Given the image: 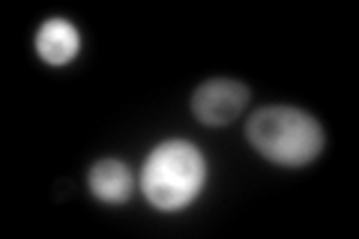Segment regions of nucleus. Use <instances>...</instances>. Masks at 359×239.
Here are the masks:
<instances>
[{"instance_id":"nucleus-1","label":"nucleus","mask_w":359,"mask_h":239,"mask_svg":"<svg viewBox=\"0 0 359 239\" xmlns=\"http://www.w3.org/2000/svg\"><path fill=\"white\" fill-rule=\"evenodd\" d=\"M245 135L257 153L282 168H302L314 162L323 150L320 123L299 108L269 105L255 111Z\"/></svg>"},{"instance_id":"nucleus-2","label":"nucleus","mask_w":359,"mask_h":239,"mask_svg":"<svg viewBox=\"0 0 359 239\" xmlns=\"http://www.w3.org/2000/svg\"><path fill=\"white\" fill-rule=\"evenodd\" d=\"M207 168L192 144L165 141L150 153L141 174V189L156 210H180L192 200L204 186Z\"/></svg>"},{"instance_id":"nucleus-3","label":"nucleus","mask_w":359,"mask_h":239,"mask_svg":"<svg viewBox=\"0 0 359 239\" xmlns=\"http://www.w3.org/2000/svg\"><path fill=\"white\" fill-rule=\"evenodd\" d=\"M249 102V90L240 81L231 78H212V81L201 84L192 96V111L201 123L207 126H224L231 123Z\"/></svg>"},{"instance_id":"nucleus-4","label":"nucleus","mask_w":359,"mask_h":239,"mask_svg":"<svg viewBox=\"0 0 359 239\" xmlns=\"http://www.w3.org/2000/svg\"><path fill=\"white\" fill-rule=\"evenodd\" d=\"M36 51L45 63L63 66L78 54V30L63 18L45 21L36 33Z\"/></svg>"},{"instance_id":"nucleus-5","label":"nucleus","mask_w":359,"mask_h":239,"mask_svg":"<svg viewBox=\"0 0 359 239\" xmlns=\"http://www.w3.org/2000/svg\"><path fill=\"white\" fill-rule=\"evenodd\" d=\"M90 191L99 198V200H108V203H123L129 200L132 195V174L129 168L117 162V158H102L90 168Z\"/></svg>"}]
</instances>
